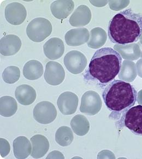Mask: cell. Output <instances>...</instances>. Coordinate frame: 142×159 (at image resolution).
<instances>
[{"label": "cell", "instance_id": "21", "mask_svg": "<svg viewBox=\"0 0 142 159\" xmlns=\"http://www.w3.org/2000/svg\"><path fill=\"white\" fill-rule=\"evenodd\" d=\"M18 105L16 100L9 96H5L0 98V114L5 117H10L16 114Z\"/></svg>", "mask_w": 142, "mask_h": 159}, {"label": "cell", "instance_id": "13", "mask_svg": "<svg viewBox=\"0 0 142 159\" xmlns=\"http://www.w3.org/2000/svg\"><path fill=\"white\" fill-rule=\"evenodd\" d=\"M43 50L45 56L49 59L55 60L63 55L65 52V45L62 39L54 37L45 42L43 46Z\"/></svg>", "mask_w": 142, "mask_h": 159}, {"label": "cell", "instance_id": "2", "mask_svg": "<svg viewBox=\"0 0 142 159\" xmlns=\"http://www.w3.org/2000/svg\"><path fill=\"white\" fill-rule=\"evenodd\" d=\"M142 34V14L131 8L117 14L108 26V35L111 42L125 45L137 42Z\"/></svg>", "mask_w": 142, "mask_h": 159}, {"label": "cell", "instance_id": "25", "mask_svg": "<svg viewBox=\"0 0 142 159\" xmlns=\"http://www.w3.org/2000/svg\"><path fill=\"white\" fill-rule=\"evenodd\" d=\"M2 78L7 84H14L17 82L21 77L20 69L16 66L7 67L3 72Z\"/></svg>", "mask_w": 142, "mask_h": 159}, {"label": "cell", "instance_id": "3", "mask_svg": "<svg viewBox=\"0 0 142 159\" xmlns=\"http://www.w3.org/2000/svg\"><path fill=\"white\" fill-rule=\"evenodd\" d=\"M137 95V91L130 83L121 80H113L104 89L102 97L108 109L112 111L110 116L119 119L135 105Z\"/></svg>", "mask_w": 142, "mask_h": 159}, {"label": "cell", "instance_id": "12", "mask_svg": "<svg viewBox=\"0 0 142 159\" xmlns=\"http://www.w3.org/2000/svg\"><path fill=\"white\" fill-rule=\"evenodd\" d=\"M21 41L18 36L8 34L0 40V52L3 56H11L21 49Z\"/></svg>", "mask_w": 142, "mask_h": 159}, {"label": "cell", "instance_id": "22", "mask_svg": "<svg viewBox=\"0 0 142 159\" xmlns=\"http://www.w3.org/2000/svg\"><path fill=\"white\" fill-rule=\"evenodd\" d=\"M55 140L62 147L70 146L73 141V134L72 129L65 126L60 127L56 132Z\"/></svg>", "mask_w": 142, "mask_h": 159}, {"label": "cell", "instance_id": "1", "mask_svg": "<svg viewBox=\"0 0 142 159\" xmlns=\"http://www.w3.org/2000/svg\"><path fill=\"white\" fill-rule=\"evenodd\" d=\"M122 57L117 50L107 47L97 50L91 59L84 80L104 88L115 79L121 70Z\"/></svg>", "mask_w": 142, "mask_h": 159}, {"label": "cell", "instance_id": "6", "mask_svg": "<svg viewBox=\"0 0 142 159\" xmlns=\"http://www.w3.org/2000/svg\"><path fill=\"white\" fill-rule=\"evenodd\" d=\"M57 111L54 105L49 101H42L37 104L34 109V118L42 124H48L55 120Z\"/></svg>", "mask_w": 142, "mask_h": 159}, {"label": "cell", "instance_id": "17", "mask_svg": "<svg viewBox=\"0 0 142 159\" xmlns=\"http://www.w3.org/2000/svg\"><path fill=\"white\" fill-rule=\"evenodd\" d=\"M89 32L84 28L74 29L68 31L65 34L66 42L69 46H80L88 41Z\"/></svg>", "mask_w": 142, "mask_h": 159}, {"label": "cell", "instance_id": "24", "mask_svg": "<svg viewBox=\"0 0 142 159\" xmlns=\"http://www.w3.org/2000/svg\"><path fill=\"white\" fill-rule=\"evenodd\" d=\"M106 40V32L101 28H95L91 30V38L88 42V46L93 48L101 47Z\"/></svg>", "mask_w": 142, "mask_h": 159}, {"label": "cell", "instance_id": "19", "mask_svg": "<svg viewBox=\"0 0 142 159\" xmlns=\"http://www.w3.org/2000/svg\"><path fill=\"white\" fill-rule=\"evenodd\" d=\"M91 13L88 7L81 5L77 8L70 17V23L75 27H79L88 24L90 20Z\"/></svg>", "mask_w": 142, "mask_h": 159}, {"label": "cell", "instance_id": "11", "mask_svg": "<svg viewBox=\"0 0 142 159\" xmlns=\"http://www.w3.org/2000/svg\"><path fill=\"white\" fill-rule=\"evenodd\" d=\"M57 104L62 113L64 115H71L77 111L78 98L75 93L66 91L60 95Z\"/></svg>", "mask_w": 142, "mask_h": 159}, {"label": "cell", "instance_id": "7", "mask_svg": "<svg viewBox=\"0 0 142 159\" xmlns=\"http://www.w3.org/2000/svg\"><path fill=\"white\" fill-rule=\"evenodd\" d=\"M63 62L67 70L75 75L81 73L87 64L85 57L83 54L77 50L71 51L66 54Z\"/></svg>", "mask_w": 142, "mask_h": 159}, {"label": "cell", "instance_id": "14", "mask_svg": "<svg viewBox=\"0 0 142 159\" xmlns=\"http://www.w3.org/2000/svg\"><path fill=\"white\" fill-rule=\"evenodd\" d=\"M32 152L31 155L34 159L44 157L49 149V142L48 139L42 134H36L31 138Z\"/></svg>", "mask_w": 142, "mask_h": 159}, {"label": "cell", "instance_id": "5", "mask_svg": "<svg viewBox=\"0 0 142 159\" xmlns=\"http://www.w3.org/2000/svg\"><path fill=\"white\" fill-rule=\"evenodd\" d=\"M52 32V24L44 18L34 19L26 28L27 36L34 42H42L49 36Z\"/></svg>", "mask_w": 142, "mask_h": 159}, {"label": "cell", "instance_id": "10", "mask_svg": "<svg viewBox=\"0 0 142 159\" xmlns=\"http://www.w3.org/2000/svg\"><path fill=\"white\" fill-rule=\"evenodd\" d=\"M101 105V100L97 93L88 91L82 97L80 111L84 113L93 116L99 111Z\"/></svg>", "mask_w": 142, "mask_h": 159}, {"label": "cell", "instance_id": "20", "mask_svg": "<svg viewBox=\"0 0 142 159\" xmlns=\"http://www.w3.org/2000/svg\"><path fill=\"white\" fill-rule=\"evenodd\" d=\"M43 71V65L36 60H32L26 62L23 70L24 77L30 80H34L41 78Z\"/></svg>", "mask_w": 142, "mask_h": 159}, {"label": "cell", "instance_id": "18", "mask_svg": "<svg viewBox=\"0 0 142 159\" xmlns=\"http://www.w3.org/2000/svg\"><path fill=\"white\" fill-rule=\"evenodd\" d=\"M13 147L14 154L17 159H26L31 154V144L26 137L20 136L15 139Z\"/></svg>", "mask_w": 142, "mask_h": 159}, {"label": "cell", "instance_id": "9", "mask_svg": "<svg viewBox=\"0 0 142 159\" xmlns=\"http://www.w3.org/2000/svg\"><path fill=\"white\" fill-rule=\"evenodd\" d=\"M5 18L11 25H21L27 16L26 9L22 4L13 2L7 5L5 8Z\"/></svg>", "mask_w": 142, "mask_h": 159}, {"label": "cell", "instance_id": "16", "mask_svg": "<svg viewBox=\"0 0 142 159\" xmlns=\"http://www.w3.org/2000/svg\"><path fill=\"white\" fill-rule=\"evenodd\" d=\"M15 96L21 105L29 106L33 103L36 100V92L32 86L23 84L16 88Z\"/></svg>", "mask_w": 142, "mask_h": 159}, {"label": "cell", "instance_id": "8", "mask_svg": "<svg viewBox=\"0 0 142 159\" xmlns=\"http://www.w3.org/2000/svg\"><path fill=\"white\" fill-rule=\"evenodd\" d=\"M44 77L47 83L57 86L63 82L65 72L61 64L57 62L49 61L46 65Z\"/></svg>", "mask_w": 142, "mask_h": 159}, {"label": "cell", "instance_id": "23", "mask_svg": "<svg viewBox=\"0 0 142 159\" xmlns=\"http://www.w3.org/2000/svg\"><path fill=\"white\" fill-rule=\"evenodd\" d=\"M71 126L76 134L83 136L88 132L89 124L84 116L77 115L71 121Z\"/></svg>", "mask_w": 142, "mask_h": 159}, {"label": "cell", "instance_id": "15", "mask_svg": "<svg viewBox=\"0 0 142 159\" xmlns=\"http://www.w3.org/2000/svg\"><path fill=\"white\" fill-rule=\"evenodd\" d=\"M75 4L72 1H56L52 3L50 9L54 16L59 19H64L72 12Z\"/></svg>", "mask_w": 142, "mask_h": 159}, {"label": "cell", "instance_id": "4", "mask_svg": "<svg viewBox=\"0 0 142 159\" xmlns=\"http://www.w3.org/2000/svg\"><path fill=\"white\" fill-rule=\"evenodd\" d=\"M118 123L133 134L142 136V106L131 107L121 116Z\"/></svg>", "mask_w": 142, "mask_h": 159}]
</instances>
